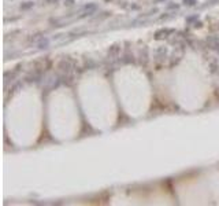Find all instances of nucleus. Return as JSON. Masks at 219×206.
Masks as SVG:
<instances>
[{"label": "nucleus", "instance_id": "obj_1", "mask_svg": "<svg viewBox=\"0 0 219 206\" xmlns=\"http://www.w3.org/2000/svg\"><path fill=\"white\" fill-rule=\"evenodd\" d=\"M56 72H58V76H59L60 80H73V72L75 69V62L73 59H70L68 57H65L63 59L59 60L56 66Z\"/></svg>", "mask_w": 219, "mask_h": 206}, {"label": "nucleus", "instance_id": "obj_2", "mask_svg": "<svg viewBox=\"0 0 219 206\" xmlns=\"http://www.w3.org/2000/svg\"><path fill=\"white\" fill-rule=\"evenodd\" d=\"M171 33H174V30L173 29H160V30H157V32L155 33V39L156 40L164 39V37H167L169 34H171Z\"/></svg>", "mask_w": 219, "mask_h": 206}, {"label": "nucleus", "instance_id": "obj_3", "mask_svg": "<svg viewBox=\"0 0 219 206\" xmlns=\"http://www.w3.org/2000/svg\"><path fill=\"white\" fill-rule=\"evenodd\" d=\"M208 45H210L211 48H214V50H219V39L218 37H210V39L207 40Z\"/></svg>", "mask_w": 219, "mask_h": 206}, {"label": "nucleus", "instance_id": "obj_4", "mask_svg": "<svg viewBox=\"0 0 219 206\" xmlns=\"http://www.w3.org/2000/svg\"><path fill=\"white\" fill-rule=\"evenodd\" d=\"M48 44H49V41H48L47 39H41L39 43H37V47H39L40 50H43V48H48Z\"/></svg>", "mask_w": 219, "mask_h": 206}, {"label": "nucleus", "instance_id": "obj_5", "mask_svg": "<svg viewBox=\"0 0 219 206\" xmlns=\"http://www.w3.org/2000/svg\"><path fill=\"white\" fill-rule=\"evenodd\" d=\"M33 6H34L33 2H26L25 4H21V10H29V8H32Z\"/></svg>", "mask_w": 219, "mask_h": 206}, {"label": "nucleus", "instance_id": "obj_6", "mask_svg": "<svg viewBox=\"0 0 219 206\" xmlns=\"http://www.w3.org/2000/svg\"><path fill=\"white\" fill-rule=\"evenodd\" d=\"M65 4L66 6H73L74 4V0H65Z\"/></svg>", "mask_w": 219, "mask_h": 206}, {"label": "nucleus", "instance_id": "obj_7", "mask_svg": "<svg viewBox=\"0 0 219 206\" xmlns=\"http://www.w3.org/2000/svg\"><path fill=\"white\" fill-rule=\"evenodd\" d=\"M59 0H45V3H48V4H52V3H58Z\"/></svg>", "mask_w": 219, "mask_h": 206}, {"label": "nucleus", "instance_id": "obj_8", "mask_svg": "<svg viewBox=\"0 0 219 206\" xmlns=\"http://www.w3.org/2000/svg\"><path fill=\"white\" fill-rule=\"evenodd\" d=\"M185 4H195V0H184Z\"/></svg>", "mask_w": 219, "mask_h": 206}]
</instances>
